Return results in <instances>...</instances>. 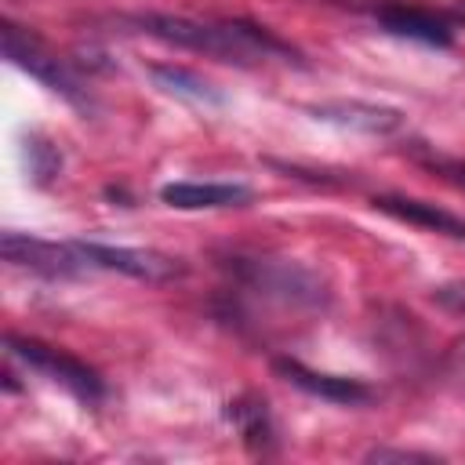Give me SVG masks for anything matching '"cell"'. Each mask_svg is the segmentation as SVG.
<instances>
[{
    "label": "cell",
    "mask_w": 465,
    "mask_h": 465,
    "mask_svg": "<svg viewBox=\"0 0 465 465\" xmlns=\"http://www.w3.org/2000/svg\"><path fill=\"white\" fill-rule=\"evenodd\" d=\"M414 160L421 167H429L432 174H440V178H447V182H454V185L465 189V160L443 156V153H432V149H414Z\"/></svg>",
    "instance_id": "obj_15"
},
{
    "label": "cell",
    "mask_w": 465,
    "mask_h": 465,
    "mask_svg": "<svg viewBox=\"0 0 465 465\" xmlns=\"http://www.w3.org/2000/svg\"><path fill=\"white\" fill-rule=\"evenodd\" d=\"M25 160H29V171H33L36 182H51L58 174V167H62V156L47 142H40V138L25 142Z\"/></svg>",
    "instance_id": "obj_14"
},
{
    "label": "cell",
    "mask_w": 465,
    "mask_h": 465,
    "mask_svg": "<svg viewBox=\"0 0 465 465\" xmlns=\"http://www.w3.org/2000/svg\"><path fill=\"white\" fill-rule=\"evenodd\" d=\"M4 345H7V352H11L15 360H22L29 371H36V374H44V378L65 385L73 396H80V400H87V403H98V400H102L105 385H102L98 371L87 367L84 360L69 356L65 349H54V345L36 341V338H18V334H7Z\"/></svg>",
    "instance_id": "obj_2"
},
{
    "label": "cell",
    "mask_w": 465,
    "mask_h": 465,
    "mask_svg": "<svg viewBox=\"0 0 465 465\" xmlns=\"http://www.w3.org/2000/svg\"><path fill=\"white\" fill-rule=\"evenodd\" d=\"M272 371L291 381L294 389L309 392V396H320L327 403H345V407H356V403H367L371 400V389L356 378H341V374H323V371H312L305 367L302 360H291V356H280L272 360Z\"/></svg>",
    "instance_id": "obj_8"
},
{
    "label": "cell",
    "mask_w": 465,
    "mask_h": 465,
    "mask_svg": "<svg viewBox=\"0 0 465 465\" xmlns=\"http://www.w3.org/2000/svg\"><path fill=\"white\" fill-rule=\"evenodd\" d=\"M0 251L11 265L18 269H29V272H44V276H73L80 272L87 262L76 254L73 243H51V240H40V236H29V232H15L7 229L0 236Z\"/></svg>",
    "instance_id": "obj_6"
},
{
    "label": "cell",
    "mask_w": 465,
    "mask_h": 465,
    "mask_svg": "<svg viewBox=\"0 0 465 465\" xmlns=\"http://www.w3.org/2000/svg\"><path fill=\"white\" fill-rule=\"evenodd\" d=\"M251 189L236 182H171L160 189V200L178 211H211V207H243L251 203Z\"/></svg>",
    "instance_id": "obj_9"
},
{
    "label": "cell",
    "mask_w": 465,
    "mask_h": 465,
    "mask_svg": "<svg viewBox=\"0 0 465 465\" xmlns=\"http://www.w3.org/2000/svg\"><path fill=\"white\" fill-rule=\"evenodd\" d=\"M4 58L15 62L18 69H25L29 76H36L47 91H54V94H62L65 102L87 109L84 87L73 80V73H69L29 29H22V25H15V22H4Z\"/></svg>",
    "instance_id": "obj_3"
},
{
    "label": "cell",
    "mask_w": 465,
    "mask_h": 465,
    "mask_svg": "<svg viewBox=\"0 0 465 465\" xmlns=\"http://www.w3.org/2000/svg\"><path fill=\"white\" fill-rule=\"evenodd\" d=\"M309 113L323 124L334 127H349V131H363V134H396L403 127V113L392 105H378V102H360V98H331V102H316L309 105Z\"/></svg>",
    "instance_id": "obj_7"
},
{
    "label": "cell",
    "mask_w": 465,
    "mask_h": 465,
    "mask_svg": "<svg viewBox=\"0 0 465 465\" xmlns=\"http://www.w3.org/2000/svg\"><path fill=\"white\" fill-rule=\"evenodd\" d=\"M149 76L160 91L167 94H178L185 102H196V105H222V91L214 84H207L200 73L185 69V65H171V62H156L149 65Z\"/></svg>",
    "instance_id": "obj_12"
},
{
    "label": "cell",
    "mask_w": 465,
    "mask_h": 465,
    "mask_svg": "<svg viewBox=\"0 0 465 465\" xmlns=\"http://www.w3.org/2000/svg\"><path fill=\"white\" fill-rule=\"evenodd\" d=\"M458 374H461V378H465V345H461V349H458Z\"/></svg>",
    "instance_id": "obj_18"
},
{
    "label": "cell",
    "mask_w": 465,
    "mask_h": 465,
    "mask_svg": "<svg viewBox=\"0 0 465 465\" xmlns=\"http://www.w3.org/2000/svg\"><path fill=\"white\" fill-rule=\"evenodd\" d=\"M378 25L392 36H403V40H418V44H429V47H450L454 44V33L429 11L421 7H407V4H385L378 7Z\"/></svg>",
    "instance_id": "obj_10"
},
{
    "label": "cell",
    "mask_w": 465,
    "mask_h": 465,
    "mask_svg": "<svg viewBox=\"0 0 465 465\" xmlns=\"http://www.w3.org/2000/svg\"><path fill=\"white\" fill-rule=\"evenodd\" d=\"M240 276L251 287H258L280 302H294V305H323L327 302L323 283L309 269L291 265V262H243Z\"/></svg>",
    "instance_id": "obj_5"
},
{
    "label": "cell",
    "mask_w": 465,
    "mask_h": 465,
    "mask_svg": "<svg viewBox=\"0 0 465 465\" xmlns=\"http://www.w3.org/2000/svg\"><path fill=\"white\" fill-rule=\"evenodd\" d=\"M225 418L240 429V436L247 440V447L265 450V447L272 443V421H269V411H265L262 400H254V396H240V400L229 403Z\"/></svg>",
    "instance_id": "obj_13"
},
{
    "label": "cell",
    "mask_w": 465,
    "mask_h": 465,
    "mask_svg": "<svg viewBox=\"0 0 465 465\" xmlns=\"http://www.w3.org/2000/svg\"><path fill=\"white\" fill-rule=\"evenodd\" d=\"M134 25L163 44L203 51L218 62L251 65L262 58H294V51L283 40H276L269 29L251 25V22H200V18H185V15L145 11L134 18Z\"/></svg>",
    "instance_id": "obj_1"
},
{
    "label": "cell",
    "mask_w": 465,
    "mask_h": 465,
    "mask_svg": "<svg viewBox=\"0 0 465 465\" xmlns=\"http://www.w3.org/2000/svg\"><path fill=\"white\" fill-rule=\"evenodd\" d=\"M432 298H436V305H443L447 312L465 316V283H443V287L432 291Z\"/></svg>",
    "instance_id": "obj_16"
},
{
    "label": "cell",
    "mask_w": 465,
    "mask_h": 465,
    "mask_svg": "<svg viewBox=\"0 0 465 465\" xmlns=\"http://www.w3.org/2000/svg\"><path fill=\"white\" fill-rule=\"evenodd\" d=\"M76 254L94 265V269H113L145 283H167L185 276V265L163 251H149V247H113V243H98V240H73Z\"/></svg>",
    "instance_id": "obj_4"
},
{
    "label": "cell",
    "mask_w": 465,
    "mask_h": 465,
    "mask_svg": "<svg viewBox=\"0 0 465 465\" xmlns=\"http://www.w3.org/2000/svg\"><path fill=\"white\" fill-rule=\"evenodd\" d=\"M374 207L389 218H400L407 225H421L429 232H443L454 240H465V222L429 200H414V196H374Z\"/></svg>",
    "instance_id": "obj_11"
},
{
    "label": "cell",
    "mask_w": 465,
    "mask_h": 465,
    "mask_svg": "<svg viewBox=\"0 0 465 465\" xmlns=\"http://www.w3.org/2000/svg\"><path fill=\"white\" fill-rule=\"evenodd\" d=\"M367 461H432V454L396 450V447H374V450H367Z\"/></svg>",
    "instance_id": "obj_17"
}]
</instances>
